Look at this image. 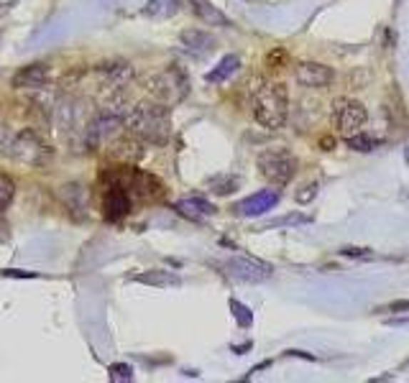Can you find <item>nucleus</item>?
<instances>
[{
	"label": "nucleus",
	"mask_w": 409,
	"mask_h": 383,
	"mask_svg": "<svg viewBox=\"0 0 409 383\" xmlns=\"http://www.w3.org/2000/svg\"><path fill=\"white\" fill-rule=\"evenodd\" d=\"M177 11H179V0H148L146 6H143V16L156 21L171 19Z\"/></svg>",
	"instance_id": "obj_20"
},
{
	"label": "nucleus",
	"mask_w": 409,
	"mask_h": 383,
	"mask_svg": "<svg viewBox=\"0 0 409 383\" xmlns=\"http://www.w3.org/2000/svg\"><path fill=\"white\" fill-rule=\"evenodd\" d=\"M138 284L146 286H156V289H177L182 286V279H179L174 271H166V268H151V271H143V274L136 276Z\"/></svg>",
	"instance_id": "obj_18"
},
{
	"label": "nucleus",
	"mask_w": 409,
	"mask_h": 383,
	"mask_svg": "<svg viewBox=\"0 0 409 383\" xmlns=\"http://www.w3.org/2000/svg\"><path fill=\"white\" fill-rule=\"evenodd\" d=\"M340 253L348 255V258H371V250H368V248H353V245L343 248Z\"/></svg>",
	"instance_id": "obj_28"
},
{
	"label": "nucleus",
	"mask_w": 409,
	"mask_h": 383,
	"mask_svg": "<svg viewBox=\"0 0 409 383\" xmlns=\"http://www.w3.org/2000/svg\"><path fill=\"white\" fill-rule=\"evenodd\" d=\"M231 310H233V317L238 320L241 327H251V325H253V315H251V310L246 305H241V302H236V299H233Z\"/></svg>",
	"instance_id": "obj_24"
},
{
	"label": "nucleus",
	"mask_w": 409,
	"mask_h": 383,
	"mask_svg": "<svg viewBox=\"0 0 409 383\" xmlns=\"http://www.w3.org/2000/svg\"><path fill=\"white\" fill-rule=\"evenodd\" d=\"M223 268L228 271V276H233L236 281H246V284H261V281L271 279V266L248 255H233L223 263Z\"/></svg>",
	"instance_id": "obj_7"
},
{
	"label": "nucleus",
	"mask_w": 409,
	"mask_h": 383,
	"mask_svg": "<svg viewBox=\"0 0 409 383\" xmlns=\"http://www.w3.org/2000/svg\"><path fill=\"white\" fill-rule=\"evenodd\" d=\"M333 123L343 136L358 133V128L366 123V108L358 100H338L333 108Z\"/></svg>",
	"instance_id": "obj_9"
},
{
	"label": "nucleus",
	"mask_w": 409,
	"mask_h": 383,
	"mask_svg": "<svg viewBox=\"0 0 409 383\" xmlns=\"http://www.w3.org/2000/svg\"><path fill=\"white\" fill-rule=\"evenodd\" d=\"M294 79H297L302 87L323 90V87H328L330 82L335 79V72H333L328 64H320V61H300V64L294 67Z\"/></svg>",
	"instance_id": "obj_10"
},
{
	"label": "nucleus",
	"mask_w": 409,
	"mask_h": 383,
	"mask_svg": "<svg viewBox=\"0 0 409 383\" xmlns=\"http://www.w3.org/2000/svg\"><path fill=\"white\" fill-rule=\"evenodd\" d=\"M110 381H133V368L126 363L110 365Z\"/></svg>",
	"instance_id": "obj_26"
},
{
	"label": "nucleus",
	"mask_w": 409,
	"mask_h": 383,
	"mask_svg": "<svg viewBox=\"0 0 409 383\" xmlns=\"http://www.w3.org/2000/svg\"><path fill=\"white\" fill-rule=\"evenodd\" d=\"M253 118L261 128H269V131H279L284 128L289 118V92L287 85L281 82H269L256 92V100H253Z\"/></svg>",
	"instance_id": "obj_2"
},
{
	"label": "nucleus",
	"mask_w": 409,
	"mask_h": 383,
	"mask_svg": "<svg viewBox=\"0 0 409 383\" xmlns=\"http://www.w3.org/2000/svg\"><path fill=\"white\" fill-rule=\"evenodd\" d=\"M238 69H241V59L236 54H228L218 61V67H215L213 72H208V82L210 85H223V82H228Z\"/></svg>",
	"instance_id": "obj_19"
},
{
	"label": "nucleus",
	"mask_w": 409,
	"mask_h": 383,
	"mask_svg": "<svg viewBox=\"0 0 409 383\" xmlns=\"http://www.w3.org/2000/svg\"><path fill=\"white\" fill-rule=\"evenodd\" d=\"M13 197H16V184L6 174H0V213H6L8 207H11Z\"/></svg>",
	"instance_id": "obj_22"
},
{
	"label": "nucleus",
	"mask_w": 409,
	"mask_h": 383,
	"mask_svg": "<svg viewBox=\"0 0 409 383\" xmlns=\"http://www.w3.org/2000/svg\"><path fill=\"white\" fill-rule=\"evenodd\" d=\"M95 72L103 77L105 87L108 90H123V87L128 85L131 77H133V72H131V67L126 64V61H110V64H100Z\"/></svg>",
	"instance_id": "obj_14"
},
{
	"label": "nucleus",
	"mask_w": 409,
	"mask_h": 383,
	"mask_svg": "<svg viewBox=\"0 0 409 383\" xmlns=\"http://www.w3.org/2000/svg\"><path fill=\"white\" fill-rule=\"evenodd\" d=\"M108 177H113L118 184H123V189L131 195V200H133V197L136 200H156V197L164 195V184H161V179L136 169V166H121L118 171L113 169Z\"/></svg>",
	"instance_id": "obj_6"
},
{
	"label": "nucleus",
	"mask_w": 409,
	"mask_h": 383,
	"mask_svg": "<svg viewBox=\"0 0 409 383\" xmlns=\"http://www.w3.org/2000/svg\"><path fill=\"white\" fill-rule=\"evenodd\" d=\"M276 205H279V192H276V189H261L256 195L241 200L233 210H236L241 218H258V215L274 210Z\"/></svg>",
	"instance_id": "obj_11"
},
{
	"label": "nucleus",
	"mask_w": 409,
	"mask_h": 383,
	"mask_svg": "<svg viewBox=\"0 0 409 383\" xmlns=\"http://www.w3.org/2000/svg\"><path fill=\"white\" fill-rule=\"evenodd\" d=\"M345 143H348V148H353V151L358 153H368L376 148V141L371 138V136L366 133H353V136H345Z\"/></svg>",
	"instance_id": "obj_21"
},
{
	"label": "nucleus",
	"mask_w": 409,
	"mask_h": 383,
	"mask_svg": "<svg viewBox=\"0 0 409 383\" xmlns=\"http://www.w3.org/2000/svg\"><path fill=\"white\" fill-rule=\"evenodd\" d=\"M123 128L126 133L138 138L141 143L151 146H164L171 136V118L169 108L161 103H138L123 116Z\"/></svg>",
	"instance_id": "obj_1"
},
{
	"label": "nucleus",
	"mask_w": 409,
	"mask_h": 383,
	"mask_svg": "<svg viewBox=\"0 0 409 383\" xmlns=\"http://www.w3.org/2000/svg\"><path fill=\"white\" fill-rule=\"evenodd\" d=\"M179 44L182 49L192 56H208L210 51L215 49V36L210 31H202V29H184L179 34Z\"/></svg>",
	"instance_id": "obj_13"
},
{
	"label": "nucleus",
	"mask_w": 409,
	"mask_h": 383,
	"mask_svg": "<svg viewBox=\"0 0 409 383\" xmlns=\"http://www.w3.org/2000/svg\"><path fill=\"white\" fill-rule=\"evenodd\" d=\"M302 223H310L307 215H287V218H276L271 223L263 225V230H269V228H284V225H302Z\"/></svg>",
	"instance_id": "obj_25"
},
{
	"label": "nucleus",
	"mask_w": 409,
	"mask_h": 383,
	"mask_svg": "<svg viewBox=\"0 0 409 383\" xmlns=\"http://www.w3.org/2000/svg\"><path fill=\"white\" fill-rule=\"evenodd\" d=\"M56 195H59V200L67 205L69 213L85 218L87 205H90V195H87V189L82 187V184H64V187H59Z\"/></svg>",
	"instance_id": "obj_16"
},
{
	"label": "nucleus",
	"mask_w": 409,
	"mask_h": 383,
	"mask_svg": "<svg viewBox=\"0 0 409 383\" xmlns=\"http://www.w3.org/2000/svg\"><path fill=\"white\" fill-rule=\"evenodd\" d=\"M131 205H133V200H131V195L123 189V184H118L113 177H108L105 174V187H103V215L105 220H121L126 218V215L131 213Z\"/></svg>",
	"instance_id": "obj_8"
},
{
	"label": "nucleus",
	"mask_w": 409,
	"mask_h": 383,
	"mask_svg": "<svg viewBox=\"0 0 409 383\" xmlns=\"http://www.w3.org/2000/svg\"><path fill=\"white\" fill-rule=\"evenodd\" d=\"M192 13L205 26H218V29H228L231 26V19L218 6H213L210 0H192Z\"/></svg>",
	"instance_id": "obj_17"
},
{
	"label": "nucleus",
	"mask_w": 409,
	"mask_h": 383,
	"mask_svg": "<svg viewBox=\"0 0 409 383\" xmlns=\"http://www.w3.org/2000/svg\"><path fill=\"white\" fill-rule=\"evenodd\" d=\"M233 189H238V179L236 177H218L210 182V192L213 195H231Z\"/></svg>",
	"instance_id": "obj_23"
},
{
	"label": "nucleus",
	"mask_w": 409,
	"mask_h": 383,
	"mask_svg": "<svg viewBox=\"0 0 409 383\" xmlns=\"http://www.w3.org/2000/svg\"><path fill=\"white\" fill-rule=\"evenodd\" d=\"M315 197H318V182L305 184V187L297 192V202H300V205H307V202H312Z\"/></svg>",
	"instance_id": "obj_27"
},
{
	"label": "nucleus",
	"mask_w": 409,
	"mask_h": 383,
	"mask_svg": "<svg viewBox=\"0 0 409 383\" xmlns=\"http://www.w3.org/2000/svg\"><path fill=\"white\" fill-rule=\"evenodd\" d=\"M256 166L261 171V177L266 182L276 184V187H287L297 174V158L289 153L287 148H266L258 153Z\"/></svg>",
	"instance_id": "obj_5"
},
{
	"label": "nucleus",
	"mask_w": 409,
	"mask_h": 383,
	"mask_svg": "<svg viewBox=\"0 0 409 383\" xmlns=\"http://www.w3.org/2000/svg\"><path fill=\"white\" fill-rule=\"evenodd\" d=\"M6 148H8V156L13 158V161H19V164L24 166H46L51 158V148L44 143L41 136L34 131V128H24V131H19V133L8 136L6 141Z\"/></svg>",
	"instance_id": "obj_4"
},
{
	"label": "nucleus",
	"mask_w": 409,
	"mask_h": 383,
	"mask_svg": "<svg viewBox=\"0 0 409 383\" xmlns=\"http://www.w3.org/2000/svg\"><path fill=\"white\" fill-rule=\"evenodd\" d=\"M174 210H177L182 218L192 220V223H202V220L213 218V215L218 213L213 202L202 200V197H187V200H179L177 205H174Z\"/></svg>",
	"instance_id": "obj_15"
},
{
	"label": "nucleus",
	"mask_w": 409,
	"mask_h": 383,
	"mask_svg": "<svg viewBox=\"0 0 409 383\" xmlns=\"http://www.w3.org/2000/svg\"><path fill=\"white\" fill-rule=\"evenodd\" d=\"M46 82H49V67L41 64V61L26 64V67H21L19 72L11 77L13 90H41Z\"/></svg>",
	"instance_id": "obj_12"
},
{
	"label": "nucleus",
	"mask_w": 409,
	"mask_h": 383,
	"mask_svg": "<svg viewBox=\"0 0 409 383\" xmlns=\"http://www.w3.org/2000/svg\"><path fill=\"white\" fill-rule=\"evenodd\" d=\"M146 92L151 95L153 103H161L166 108L179 105L187 95H190V79L179 67H166L161 72L151 74L146 79Z\"/></svg>",
	"instance_id": "obj_3"
},
{
	"label": "nucleus",
	"mask_w": 409,
	"mask_h": 383,
	"mask_svg": "<svg viewBox=\"0 0 409 383\" xmlns=\"http://www.w3.org/2000/svg\"><path fill=\"white\" fill-rule=\"evenodd\" d=\"M320 146H323V151H330V148L335 146V138H330V136H328V138L320 141Z\"/></svg>",
	"instance_id": "obj_29"
}]
</instances>
